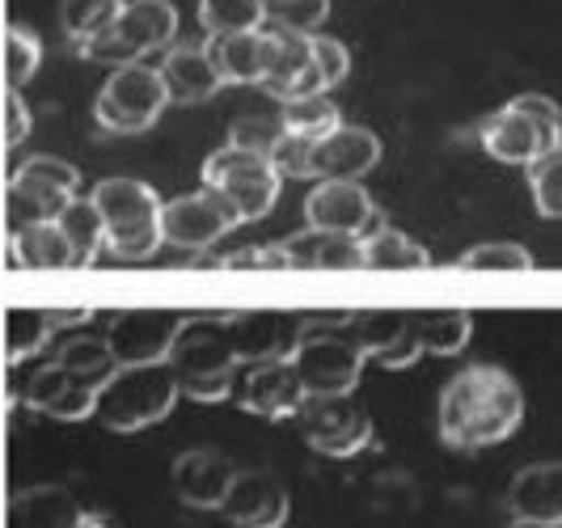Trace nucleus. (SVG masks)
Wrapping results in <instances>:
<instances>
[{"mask_svg":"<svg viewBox=\"0 0 562 528\" xmlns=\"http://www.w3.org/2000/svg\"><path fill=\"white\" fill-rule=\"evenodd\" d=\"M525 418V393L499 363H470L440 393V440L457 452L504 445Z\"/></svg>","mask_w":562,"mask_h":528,"instance_id":"f257e3e1","label":"nucleus"},{"mask_svg":"<svg viewBox=\"0 0 562 528\" xmlns=\"http://www.w3.org/2000/svg\"><path fill=\"white\" fill-rule=\"evenodd\" d=\"M178 397H182V381L169 360L119 363L106 377V385L98 390L93 418H102V427H111V431H144V427L169 418Z\"/></svg>","mask_w":562,"mask_h":528,"instance_id":"f03ea898","label":"nucleus"},{"mask_svg":"<svg viewBox=\"0 0 562 528\" xmlns=\"http://www.w3.org/2000/svg\"><path fill=\"white\" fill-rule=\"evenodd\" d=\"M89 199L98 203L102 224H106V254L119 262H140L153 258L157 246H166L161 233V212L166 203L157 199V191L148 182L136 178H102Z\"/></svg>","mask_w":562,"mask_h":528,"instance_id":"7ed1b4c3","label":"nucleus"},{"mask_svg":"<svg viewBox=\"0 0 562 528\" xmlns=\"http://www.w3.org/2000/svg\"><path fill=\"white\" fill-rule=\"evenodd\" d=\"M169 363L178 368L182 397L195 402H225L233 393V372H237V347L228 334L225 313H195L178 334Z\"/></svg>","mask_w":562,"mask_h":528,"instance_id":"20e7f679","label":"nucleus"},{"mask_svg":"<svg viewBox=\"0 0 562 528\" xmlns=\"http://www.w3.org/2000/svg\"><path fill=\"white\" fill-rule=\"evenodd\" d=\"M203 187L225 199L228 212L237 216V224H246V221H262L276 207L283 173L271 157L250 153V148H237V144H225V148H216L203 161Z\"/></svg>","mask_w":562,"mask_h":528,"instance_id":"39448f33","label":"nucleus"},{"mask_svg":"<svg viewBox=\"0 0 562 528\" xmlns=\"http://www.w3.org/2000/svg\"><path fill=\"white\" fill-rule=\"evenodd\" d=\"M169 102V85L161 77V68H148V64H123L114 68L111 81L102 85L98 102H93V119L98 127H106L114 136H136L148 132Z\"/></svg>","mask_w":562,"mask_h":528,"instance_id":"423d86ee","label":"nucleus"},{"mask_svg":"<svg viewBox=\"0 0 562 528\" xmlns=\"http://www.w3.org/2000/svg\"><path fill=\"white\" fill-rule=\"evenodd\" d=\"M173 34H178V9L169 0H127L119 22L77 52L85 59L123 68V64H140L148 52H169Z\"/></svg>","mask_w":562,"mask_h":528,"instance_id":"0eeeda50","label":"nucleus"},{"mask_svg":"<svg viewBox=\"0 0 562 528\" xmlns=\"http://www.w3.org/2000/svg\"><path fill=\"white\" fill-rule=\"evenodd\" d=\"M338 322L335 330H317V322H313L310 334L301 338V347L292 351V363H296L310 397H335V393H351L360 385V372H364L368 356L338 330Z\"/></svg>","mask_w":562,"mask_h":528,"instance_id":"6e6552de","label":"nucleus"},{"mask_svg":"<svg viewBox=\"0 0 562 528\" xmlns=\"http://www.w3.org/2000/svg\"><path fill=\"white\" fill-rule=\"evenodd\" d=\"M301 431L310 440L313 452L322 457H356L372 445V418L360 402H351V393H335V397H310L301 411Z\"/></svg>","mask_w":562,"mask_h":528,"instance_id":"1a4fd4ad","label":"nucleus"},{"mask_svg":"<svg viewBox=\"0 0 562 528\" xmlns=\"http://www.w3.org/2000/svg\"><path fill=\"white\" fill-rule=\"evenodd\" d=\"M182 326H187V313H173V308H123L106 326V342L119 363H157L169 360Z\"/></svg>","mask_w":562,"mask_h":528,"instance_id":"9d476101","label":"nucleus"},{"mask_svg":"<svg viewBox=\"0 0 562 528\" xmlns=\"http://www.w3.org/2000/svg\"><path fill=\"white\" fill-rule=\"evenodd\" d=\"M233 347L241 363H267V360H292L301 338L310 334L313 317L305 313H225Z\"/></svg>","mask_w":562,"mask_h":528,"instance_id":"9b49d317","label":"nucleus"},{"mask_svg":"<svg viewBox=\"0 0 562 528\" xmlns=\"http://www.w3.org/2000/svg\"><path fill=\"white\" fill-rule=\"evenodd\" d=\"M305 221L313 228H330V233H351V237H372L376 228H385V216L376 212V203L360 182H338L322 178L305 199Z\"/></svg>","mask_w":562,"mask_h":528,"instance_id":"f8f14e48","label":"nucleus"},{"mask_svg":"<svg viewBox=\"0 0 562 528\" xmlns=\"http://www.w3.org/2000/svg\"><path fill=\"white\" fill-rule=\"evenodd\" d=\"M98 390H102L98 381H89L81 372H72L59 360H52L43 363V368H34V377L22 390V402H26L30 411L59 418V423H81V418L98 411Z\"/></svg>","mask_w":562,"mask_h":528,"instance_id":"ddd939ff","label":"nucleus"},{"mask_svg":"<svg viewBox=\"0 0 562 528\" xmlns=\"http://www.w3.org/2000/svg\"><path fill=\"white\" fill-rule=\"evenodd\" d=\"M237 224V216L228 212V203L216 191H195V195L169 199L161 212V233L169 246L178 250H207L225 237L228 228Z\"/></svg>","mask_w":562,"mask_h":528,"instance_id":"4468645a","label":"nucleus"},{"mask_svg":"<svg viewBox=\"0 0 562 528\" xmlns=\"http://www.w3.org/2000/svg\"><path fill=\"white\" fill-rule=\"evenodd\" d=\"M241 411L262 418H296L310 402V390L296 372L292 360H267V363H250V377L241 381V393H237Z\"/></svg>","mask_w":562,"mask_h":528,"instance_id":"2eb2a0df","label":"nucleus"},{"mask_svg":"<svg viewBox=\"0 0 562 528\" xmlns=\"http://www.w3.org/2000/svg\"><path fill=\"white\" fill-rule=\"evenodd\" d=\"M221 516L237 528H280L288 520V491L276 473L237 470L221 503Z\"/></svg>","mask_w":562,"mask_h":528,"instance_id":"dca6fc26","label":"nucleus"},{"mask_svg":"<svg viewBox=\"0 0 562 528\" xmlns=\"http://www.w3.org/2000/svg\"><path fill=\"white\" fill-rule=\"evenodd\" d=\"M479 139H482V148H486L495 161H504V166H529L541 153L559 148L554 139L541 132V123H537L533 114H525L516 102H507L504 111L486 114L479 123Z\"/></svg>","mask_w":562,"mask_h":528,"instance_id":"f3484780","label":"nucleus"},{"mask_svg":"<svg viewBox=\"0 0 562 528\" xmlns=\"http://www.w3.org/2000/svg\"><path fill=\"white\" fill-rule=\"evenodd\" d=\"M207 56L225 85H262L276 59V30H237V34H207Z\"/></svg>","mask_w":562,"mask_h":528,"instance_id":"a211bd4d","label":"nucleus"},{"mask_svg":"<svg viewBox=\"0 0 562 528\" xmlns=\"http://www.w3.org/2000/svg\"><path fill=\"white\" fill-rule=\"evenodd\" d=\"M276 30V59H271V72H267V89L292 102V98H313V93H326V81L317 72V59H313V34H292V30Z\"/></svg>","mask_w":562,"mask_h":528,"instance_id":"6ab92c4d","label":"nucleus"},{"mask_svg":"<svg viewBox=\"0 0 562 528\" xmlns=\"http://www.w3.org/2000/svg\"><path fill=\"white\" fill-rule=\"evenodd\" d=\"M381 161V139L372 136L368 127H351L342 123L330 136L317 139L313 153V178H338V182H360L368 169H376Z\"/></svg>","mask_w":562,"mask_h":528,"instance_id":"aec40b11","label":"nucleus"},{"mask_svg":"<svg viewBox=\"0 0 562 528\" xmlns=\"http://www.w3.org/2000/svg\"><path fill=\"white\" fill-rule=\"evenodd\" d=\"M233 478H237V465L216 448H191L173 461V491L187 507H216L221 512Z\"/></svg>","mask_w":562,"mask_h":528,"instance_id":"412c9836","label":"nucleus"},{"mask_svg":"<svg viewBox=\"0 0 562 528\" xmlns=\"http://www.w3.org/2000/svg\"><path fill=\"white\" fill-rule=\"evenodd\" d=\"M507 512L516 525H562V461L529 465L507 491Z\"/></svg>","mask_w":562,"mask_h":528,"instance_id":"4be33fe9","label":"nucleus"},{"mask_svg":"<svg viewBox=\"0 0 562 528\" xmlns=\"http://www.w3.org/2000/svg\"><path fill=\"white\" fill-rule=\"evenodd\" d=\"M292 258V271H360L364 267V241L351 233H330V228H305L283 241Z\"/></svg>","mask_w":562,"mask_h":528,"instance_id":"5701e85b","label":"nucleus"},{"mask_svg":"<svg viewBox=\"0 0 562 528\" xmlns=\"http://www.w3.org/2000/svg\"><path fill=\"white\" fill-rule=\"evenodd\" d=\"M102 516H89L72 491L64 486H34L9 499V525L13 528H81L98 525Z\"/></svg>","mask_w":562,"mask_h":528,"instance_id":"b1692460","label":"nucleus"},{"mask_svg":"<svg viewBox=\"0 0 562 528\" xmlns=\"http://www.w3.org/2000/svg\"><path fill=\"white\" fill-rule=\"evenodd\" d=\"M161 77H166L169 98L178 106H199V102L216 98V89L225 85V77L216 72V64L207 56V47H173V52H166Z\"/></svg>","mask_w":562,"mask_h":528,"instance_id":"393cba45","label":"nucleus"},{"mask_svg":"<svg viewBox=\"0 0 562 528\" xmlns=\"http://www.w3.org/2000/svg\"><path fill=\"white\" fill-rule=\"evenodd\" d=\"M72 199L77 195L56 191V187H43V182H30V178H9V187H4V221H9V233H22L30 224L59 221V212Z\"/></svg>","mask_w":562,"mask_h":528,"instance_id":"a878e982","label":"nucleus"},{"mask_svg":"<svg viewBox=\"0 0 562 528\" xmlns=\"http://www.w3.org/2000/svg\"><path fill=\"white\" fill-rule=\"evenodd\" d=\"M9 267H77V250L64 237L59 221L30 224L22 233H9Z\"/></svg>","mask_w":562,"mask_h":528,"instance_id":"bb28decb","label":"nucleus"},{"mask_svg":"<svg viewBox=\"0 0 562 528\" xmlns=\"http://www.w3.org/2000/svg\"><path fill=\"white\" fill-rule=\"evenodd\" d=\"M411 326L419 334L423 356H457L474 334V317L465 308H419L411 313Z\"/></svg>","mask_w":562,"mask_h":528,"instance_id":"cd10ccee","label":"nucleus"},{"mask_svg":"<svg viewBox=\"0 0 562 528\" xmlns=\"http://www.w3.org/2000/svg\"><path fill=\"white\" fill-rule=\"evenodd\" d=\"M406 317H411L406 308H364V313H342L338 330L347 334L364 356L376 360L397 334L406 330Z\"/></svg>","mask_w":562,"mask_h":528,"instance_id":"c85d7f7f","label":"nucleus"},{"mask_svg":"<svg viewBox=\"0 0 562 528\" xmlns=\"http://www.w3.org/2000/svg\"><path fill=\"white\" fill-rule=\"evenodd\" d=\"M364 267L368 271H419V267H431V254L385 224L372 237H364Z\"/></svg>","mask_w":562,"mask_h":528,"instance_id":"c756f323","label":"nucleus"},{"mask_svg":"<svg viewBox=\"0 0 562 528\" xmlns=\"http://www.w3.org/2000/svg\"><path fill=\"white\" fill-rule=\"evenodd\" d=\"M59 228H64V237L77 250V267L98 262V254L106 250V224H102V212H98L93 199H72L59 212Z\"/></svg>","mask_w":562,"mask_h":528,"instance_id":"7c9ffc66","label":"nucleus"},{"mask_svg":"<svg viewBox=\"0 0 562 528\" xmlns=\"http://www.w3.org/2000/svg\"><path fill=\"white\" fill-rule=\"evenodd\" d=\"M52 334H56V322H52L47 308H9V317H4V351H9V363H22L30 356H38Z\"/></svg>","mask_w":562,"mask_h":528,"instance_id":"2f4dec72","label":"nucleus"},{"mask_svg":"<svg viewBox=\"0 0 562 528\" xmlns=\"http://www.w3.org/2000/svg\"><path fill=\"white\" fill-rule=\"evenodd\" d=\"M123 4H127V0H64V4H59L64 34L72 38V47H85V43H93L98 34H106V30L119 22Z\"/></svg>","mask_w":562,"mask_h":528,"instance_id":"473e14b6","label":"nucleus"},{"mask_svg":"<svg viewBox=\"0 0 562 528\" xmlns=\"http://www.w3.org/2000/svg\"><path fill=\"white\" fill-rule=\"evenodd\" d=\"M199 22L207 34L267 26V0H199Z\"/></svg>","mask_w":562,"mask_h":528,"instance_id":"72a5a7b5","label":"nucleus"},{"mask_svg":"<svg viewBox=\"0 0 562 528\" xmlns=\"http://www.w3.org/2000/svg\"><path fill=\"white\" fill-rule=\"evenodd\" d=\"M280 114H283V123H288V132H292V136L322 139V136H330L335 127H342V114H338V106L326 98V93L292 98V102H283L280 106Z\"/></svg>","mask_w":562,"mask_h":528,"instance_id":"f704fd0d","label":"nucleus"},{"mask_svg":"<svg viewBox=\"0 0 562 528\" xmlns=\"http://www.w3.org/2000/svg\"><path fill=\"white\" fill-rule=\"evenodd\" d=\"M56 360L64 363V368H72V372L89 377V381H98V385H106V377L119 368L111 342H106V338H89V334L68 338V342L56 351Z\"/></svg>","mask_w":562,"mask_h":528,"instance_id":"c9c22d12","label":"nucleus"},{"mask_svg":"<svg viewBox=\"0 0 562 528\" xmlns=\"http://www.w3.org/2000/svg\"><path fill=\"white\" fill-rule=\"evenodd\" d=\"M525 169H529V191H533L537 212L550 221H562V144L541 153Z\"/></svg>","mask_w":562,"mask_h":528,"instance_id":"e433bc0d","label":"nucleus"},{"mask_svg":"<svg viewBox=\"0 0 562 528\" xmlns=\"http://www.w3.org/2000/svg\"><path fill=\"white\" fill-rule=\"evenodd\" d=\"M283 136H288L283 114H241V119H233V127H228V144L262 153V157H271L283 144Z\"/></svg>","mask_w":562,"mask_h":528,"instance_id":"4c0bfd02","label":"nucleus"},{"mask_svg":"<svg viewBox=\"0 0 562 528\" xmlns=\"http://www.w3.org/2000/svg\"><path fill=\"white\" fill-rule=\"evenodd\" d=\"M461 271H533V254L516 241H486L457 258Z\"/></svg>","mask_w":562,"mask_h":528,"instance_id":"58836bf2","label":"nucleus"},{"mask_svg":"<svg viewBox=\"0 0 562 528\" xmlns=\"http://www.w3.org/2000/svg\"><path fill=\"white\" fill-rule=\"evenodd\" d=\"M38 59H43V43L30 30H4V81H9V89H22L38 72Z\"/></svg>","mask_w":562,"mask_h":528,"instance_id":"ea45409f","label":"nucleus"},{"mask_svg":"<svg viewBox=\"0 0 562 528\" xmlns=\"http://www.w3.org/2000/svg\"><path fill=\"white\" fill-rule=\"evenodd\" d=\"M330 18V0H276L267 4V26L292 30V34H317Z\"/></svg>","mask_w":562,"mask_h":528,"instance_id":"a19ab883","label":"nucleus"},{"mask_svg":"<svg viewBox=\"0 0 562 528\" xmlns=\"http://www.w3.org/2000/svg\"><path fill=\"white\" fill-rule=\"evenodd\" d=\"M13 178H30V182L56 187V191H68V195H77V187H81L77 166H68V161H59V157H30L26 166L18 169Z\"/></svg>","mask_w":562,"mask_h":528,"instance_id":"79ce46f5","label":"nucleus"},{"mask_svg":"<svg viewBox=\"0 0 562 528\" xmlns=\"http://www.w3.org/2000/svg\"><path fill=\"white\" fill-rule=\"evenodd\" d=\"M216 267H228V271H292V258L280 241V246H250V250L216 258Z\"/></svg>","mask_w":562,"mask_h":528,"instance_id":"37998d69","label":"nucleus"},{"mask_svg":"<svg viewBox=\"0 0 562 528\" xmlns=\"http://www.w3.org/2000/svg\"><path fill=\"white\" fill-rule=\"evenodd\" d=\"M313 153H317V139L310 136H283V144L271 153V161L280 166L283 178H313Z\"/></svg>","mask_w":562,"mask_h":528,"instance_id":"c03bdc74","label":"nucleus"},{"mask_svg":"<svg viewBox=\"0 0 562 528\" xmlns=\"http://www.w3.org/2000/svg\"><path fill=\"white\" fill-rule=\"evenodd\" d=\"M313 59H317V72H322V81L326 89H335V85L347 81V72H351V56H347V47L330 38V34H313Z\"/></svg>","mask_w":562,"mask_h":528,"instance_id":"a18cd8bd","label":"nucleus"},{"mask_svg":"<svg viewBox=\"0 0 562 528\" xmlns=\"http://www.w3.org/2000/svg\"><path fill=\"white\" fill-rule=\"evenodd\" d=\"M512 102L525 114H533L537 123H541V132L554 139V144H562V111L554 98H546V93H520V98H512Z\"/></svg>","mask_w":562,"mask_h":528,"instance_id":"49530a36","label":"nucleus"},{"mask_svg":"<svg viewBox=\"0 0 562 528\" xmlns=\"http://www.w3.org/2000/svg\"><path fill=\"white\" fill-rule=\"evenodd\" d=\"M419 356H423V342H419V334H415V326H411V317H406V330L397 334L394 342L376 356V363H381V368H411Z\"/></svg>","mask_w":562,"mask_h":528,"instance_id":"de8ad7c7","label":"nucleus"},{"mask_svg":"<svg viewBox=\"0 0 562 528\" xmlns=\"http://www.w3.org/2000/svg\"><path fill=\"white\" fill-rule=\"evenodd\" d=\"M26 132H30L26 102H22V93H18V89H9V93H4V144H9V148H18V144L26 139Z\"/></svg>","mask_w":562,"mask_h":528,"instance_id":"09e8293b","label":"nucleus"},{"mask_svg":"<svg viewBox=\"0 0 562 528\" xmlns=\"http://www.w3.org/2000/svg\"><path fill=\"white\" fill-rule=\"evenodd\" d=\"M47 313H52L56 330H64V326H81V322H89V308H47Z\"/></svg>","mask_w":562,"mask_h":528,"instance_id":"8fccbe9b","label":"nucleus"},{"mask_svg":"<svg viewBox=\"0 0 562 528\" xmlns=\"http://www.w3.org/2000/svg\"><path fill=\"white\" fill-rule=\"evenodd\" d=\"M267 4H276V0H267Z\"/></svg>","mask_w":562,"mask_h":528,"instance_id":"3c124183","label":"nucleus"}]
</instances>
